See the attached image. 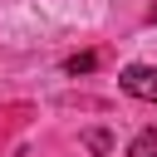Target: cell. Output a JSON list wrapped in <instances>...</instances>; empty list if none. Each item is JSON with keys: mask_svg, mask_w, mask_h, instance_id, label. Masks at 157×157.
Segmentation results:
<instances>
[{"mask_svg": "<svg viewBox=\"0 0 157 157\" xmlns=\"http://www.w3.org/2000/svg\"><path fill=\"white\" fill-rule=\"evenodd\" d=\"M118 83H123V93H132L142 103H157V64H128L118 74Z\"/></svg>", "mask_w": 157, "mask_h": 157, "instance_id": "6da1fadb", "label": "cell"}, {"mask_svg": "<svg viewBox=\"0 0 157 157\" xmlns=\"http://www.w3.org/2000/svg\"><path fill=\"white\" fill-rule=\"evenodd\" d=\"M128 157H157V132L147 128V132H137L132 137V147H128Z\"/></svg>", "mask_w": 157, "mask_h": 157, "instance_id": "7a4b0ae2", "label": "cell"}, {"mask_svg": "<svg viewBox=\"0 0 157 157\" xmlns=\"http://www.w3.org/2000/svg\"><path fill=\"white\" fill-rule=\"evenodd\" d=\"M93 69H98V54H74V59H64V74H74V78H78V74H93Z\"/></svg>", "mask_w": 157, "mask_h": 157, "instance_id": "3957f363", "label": "cell"}, {"mask_svg": "<svg viewBox=\"0 0 157 157\" xmlns=\"http://www.w3.org/2000/svg\"><path fill=\"white\" fill-rule=\"evenodd\" d=\"M83 142H88V152H113V137H108L103 128H93V132H83Z\"/></svg>", "mask_w": 157, "mask_h": 157, "instance_id": "277c9868", "label": "cell"}]
</instances>
